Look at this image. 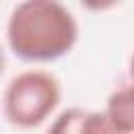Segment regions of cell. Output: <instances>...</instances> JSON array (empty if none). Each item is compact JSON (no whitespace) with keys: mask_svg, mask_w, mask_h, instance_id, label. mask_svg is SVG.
Masks as SVG:
<instances>
[{"mask_svg":"<svg viewBox=\"0 0 134 134\" xmlns=\"http://www.w3.org/2000/svg\"><path fill=\"white\" fill-rule=\"evenodd\" d=\"M80 27L73 13L57 0L19 2L6 21V44L23 63H52L69 54Z\"/></svg>","mask_w":134,"mask_h":134,"instance_id":"6da1fadb","label":"cell"},{"mask_svg":"<svg viewBox=\"0 0 134 134\" xmlns=\"http://www.w3.org/2000/svg\"><path fill=\"white\" fill-rule=\"evenodd\" d=\"M61 103V82L46 69H25L2 92V113L19 130L42 126Z\"/></svg>","mask_w":134,"mask_h":134,"instance_id":"7a4b0ae2","label":"cell"},{"mask_svg":"<svg viewBox=\"0 0 134 134\" xmlns=\"http://www.w3.org/2000/svg\"><path fill=\"white\" fill-rule=\"evenodd\" d=\"M46 134H119V132L111 128L103 111L69 107L50 121Z\"/></svg>","mask_w":134,"mask_h":134,"instance_id":"3957f363","label":"cell"},{"mask_svg":"<svg viewBox=\"0 0 134 134\" xmlns=\"http://www.w3.org/2000/svg\"><path fill=\"white\" fill-rule=\"evenodd\" d=\"M103 115L107 117L111 128L117 130L119 134H134V94H132V84H121L109 94Z\"/></svg>","mask_w":134,"mask_h":134,"instance_id":"277c9868","label":"cell"},{"mask_svg":"<svg viewBox=\"0 0 134 134\" xmlns=\"http://www.w3.org/2000/svg\"><path fill=\"white\" fill-rule=\"evenodd\" d=\"M4 50H2V46H0V75H2V71H4Z\"/></svg>","mask_w":134,"mask_h":134,"instance_id":"5b68a950","label":"cell"}]
</instances>
